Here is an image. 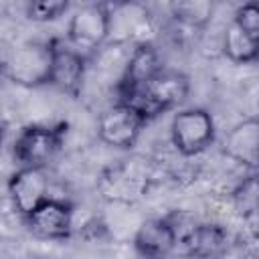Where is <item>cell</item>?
Masks as SVG:
<instances>
[{
    "instance_id": "cell-3",
    "label": "cell",
    "mask_w": 259,
    "mask_h": 259,
    "mask_svg": "<svg viewBox=\"0 0 259 259\" xmlns=\"http://www.w3.org/2000/svg\"><path fill=\"white\" fill-rule=\"evenodd\" d=\"M172 146L182 156H196L204 152L214 140V119L206 109L190 107L174 113L170 121Z\"/></svg>"
},
{
    "instance_id": "cell-19",
    "label": "cell",
    "mask_w": 259,
    "mask_h": 259,
    "mask_svg": "<svg viewBox=\"0 0 259 259\" xmlns=\"http://www.w3.org/2000/svg\"><path fill=\"white\" fill-rule=\"evenodd\" d=\"M233 22H237L245 32L253 34V36H259V6L255 2H247L243 4L235 16H233Z\"/></svg>"
},
{
    "instance_id": "cell-14",
    "label": "cell",
    "mask_w": 259,
    "mask_h": 259,
    "mask_svg": "<svg viewBox=\"0 0 259 259\" xmlns=\"http://www.w3.org/2000/svg\"><path fill=\"white\" fill-rule=\"evenodd\" d=\"M225 243H227V233L223 227L196 225V229H194V233H192V237L184 249V255L208 259V257L219 255L225 249Z\"/></svg>"
},
{
    "instance_id": "cell-21",
    "label": "cell",
    "mask_w": 259,
    "mask_h": 259,
    "mask_svg": "<svg viewBox=\"0 0 259 259\" xmlns=\"http://www.w3.org/2000/svg\"><path fill=\"white\" fill-rule=\"evenodd\" d=\"M0 146H2V130H0Z\"/></svg>"
},
{
    "instance_id": "cell-6",
    "label": "cell",
    "mask_w": 259,
    "mask_h": 259,
    "mask_svg": "<svg viewBox=\"0 0 259 259\" xmlns=\"http://www.w3.org/2000/svg\"><path fill=\"white\" fill-rule=\"evenodd\" d=\"M144 123L146 121L132 107L117 101L115 105L107 107L99 115L97 134H99V140L103 144L125 150V148H132L136 144Z\"/></svg>"
},
{
    "instance_id": "cell-1",
    "label": "cell",
    "mask_w": 259,
    "mask_h": 259,
    "mask_svg": "<svg viewBox=\"0 0 259 259\" xmlns=\"http://www.w3.org/2000/svg\"><path fill=\"white\" fill-rule=\"evenodd\" d=\"M188 89H190V81L186 75H182L178 71L162 69L144 87L119 93V103L132 107L144 121H148V119L180 105L186 99Z\"/></svg>"
},
{
    "instance_id": "cell-7",
    "label": "cell",
    "mask_w": 259,
    "mask_h": 259,
    "mask_svg": "<svg viewBox=\"0 0 259 259\" xmlns=\"http://www.w3.org/2000/svg\"><path fill=\"white\" fill-rule=\"evenodd\" d=\"M8 194L12 206L22 214H30L38 204L49 198V176L45 168L20 166L8 182Z\"/></svg>"
},
{
    "instance_id": "cell-10",
    "label": "cell",
    "mask_w": 259,
    "mask_h": 259,
    "mask_svg": "<svg viewBox=\"0 0 259 259\" xmlns=\"http://www.w3.org/2000/svg\"><path fill=\"white\" fill-rule=\"evenodd\" d=\"M107 16H109V36L107 38L130 40L134 36H142V32L150 28L148 8L138 2L107 4Z\"/></svg>"
},
{
    "instance_id": "cell-20",
    "label": "cell",
    "mask_w": 259,
    "mask_h": 259,
    "mask_svg": "<svg viewBox=\"0 0 259 259\" xmlns=\"http://www.w3.org/2000/svg\"><path fill=\"white\" fill-rule=\"evenodd\" d=\"M0 77H2V61H0Z\"/></svg>"
},
{
    "instance_id": "cell-17",
    "label": "cell",
    "mask_w": 259,
    "mask_h": 259,
    "mask_svg": "<svg viewBox=\"0 0 259 259\" xmlns=\"http://www.w3.org/2000/svg\"><path fill=\"white\" fill-rule=\"evenodd\" d=\"M67 8H69V2H63V0H38L26 6V18L34 22H51L63 16Z\"/></svg>"
},
{
    "instance_id": "cell-18",
    "label": "cell",
    "mask_w": 259,
    "mask_h": 259,
    "mask_svg": "<svg viewBox=\"0 0 259 259\" xmlns=\"http://www.w3.org/2000/svg\"><path fill=\"white\" fill-rule=\"evenodd\" d=\"M233 200H235L237 210L243 214V219L255 217V210H257V180H255V176H249L233 192Z\"/></svg>"
},
{
    "instance_id": "cell-9",
    "label": "cell",
    "mask_w": 259,
    "mask_h": 259,
    "mask_svg": "<svg viewBox=\"0 0 259 259\" xmlns=\"http://www.w3.org/2000/svg\"><path fill=\"white\" fill-rule=\"evenodd\" d=\"M87 71V59L69 42L53 40V67L51 85L67 93H77Z\"/></svg>"
},
{
    "instance_id": "cell-15",
    "label": "cell",
    "mask_w": 259,
    "mask_h": 259,
    "mask_svg": "<svg viewBox=\"0 0 259 259\" xmlns=\"http://www.w3.org/2000/svg\"><path fill=\"white\" fill-rule=\"evenodd\" d=\"M223 49L233 63H253L259 53V36L245 32L237 22L231 20V24L225 30Z\"/></svg>"
},
{
    "instance_id": "cell-11",
    "label": "cell",
    "mask_w": 259,
    "mask_h": 259,
    "mask_svg": "<svg viewBox=\"0 0 259 259\" xmlns=\"http://www.w3.org/2000/svg\"><path fill=\"white\" fill-rule=\"evenodd\" d=\"M174 231L168 219H150L142 223L134 237V247L148 259H162L174 251Z\"/></svg>"
},
{
    "instance_id": "cell-16",
    "label": "cell",
    "mask_w": 259,
    "mask_h": 259,
    "mask_svg": "<svg viewBox=\"0 0 259 259\" xmlns=\"http://www.w3.org/2000/svg\"><path fill=\"white\" fill-rule=\"evenodd\" d=\"M172 16L186 26H204L212 16V2L208 0H180L170 4Z\"/></svg>"
},
{
    "instance_id": "cell-8",
    "label": "cell",
    "mask_w": 259,
    "mask_h": 259,
    "mask_svg": "<svg viewBox=\"0 0 259 259\" xmlns=\"http://www.w3.org/2000/svg\"><path fill=\"white\" fill-rule=\"evenodd\" d=\"M24 221L34 237L47 241H63L73 233V208L63 200L47 198Z\"/></svg>"
},
{
    "instance_id": "cell-4",
    "label": "cell",
    "mask_w": 259,
    "mask_h": 259,
    "mask_svg": "<svg viewBox=\"0 0 259 259\" xmlns=\"http://www.w3.org/2000/svg\"><path fill=\"white\" fill-rule=\"evenodd\" d=\"M109 36L107 4H87L73 12L67 26V40L81 55L99 49Z\"/></svg>"
},
{
    "instance_id": "cell-12",
    "label": "cell",
    "mask_w": 259,
    "mask_h": 259,
    "mask_svg": "<svg viewBox=\"0 0 259 259\" xmlns=\"http://www.w3.org/2000/svg\"><path fill=\"white\" fill-rule=\"evenodd\" d=\"M225 154L235 162L257 168L259 162V123L255 117H249L237 123L225 138Z\"/></svg>"
},
{
    "instance_id": "cell-5",
    "label": "cell",
    "mask_w": 259,
    "mask_h": 259,
    "mask_svg": "<svg viewBox=\"0 0 259 259\" xmlns=\"http://www.w3.org/2000/svg\"><path fill=\"white\" fill-rule=\"evenodd\" d=\"M63 140V130L51 125H28L14 140L12 152L20 166L45 168L49 160L59 152Z\"/></svg>"
},
{
    "instance_id": "cell-2",
    "label": "cell",
    "mask_w": 259,
    "mask_h": 259,
    "mask_svg": "<svg viewBox=\"0 0 259 259\" xmlns=\"http://www.w3.org/2000/svg\"><path fill=\"white\" fill-rule=\"evenodd\" d=\"M53 67V40H24L16 45L6 61H2V73L22 87H38L51 81Z\"/></svg>"
},
{
    "instance_id": "cell-13",
    "label": "cell",
    "mask_w": 259,
    "mask_h": 259,
    "mask_svg": "<svg viewBox=\"0 0 259 259\" xmlns=\"http://www.w3.org/2000/svg\"><path fill=\"white\" fill-rule=\"evenodd\" d=\"M160 71H162V65H160V57H158L156 49L150 42L136 45V49L130 55V61L125 65L123 77L119 81V93L130 91V89L144 87Z\"/></svg>"
}]
</instances>
